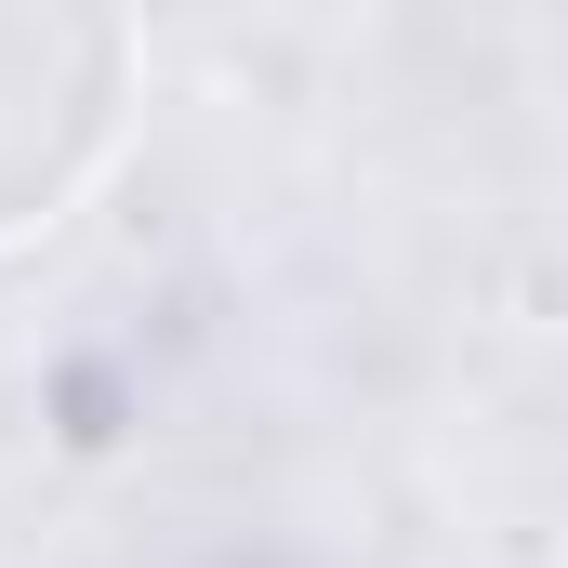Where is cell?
<instances>
[{
  "instance_id": "6da1fadb",
  "label": "cell",
  "mask_w": 568,
  "mask_h": 568,
  "mask_svg": "<svg viewBox=\"0 0 568 568\" xmlns=\"http://www.w3.org/2000/svg\"><path fill=\"white\" fill-rule=\"evenodd\" d=\"M145 40L120 13H80V0H0V252L40 239L133 120Z\"/></svg>"
}]
</instances>
